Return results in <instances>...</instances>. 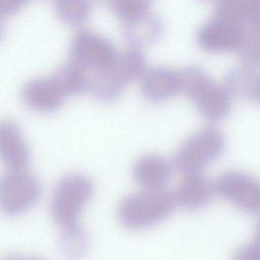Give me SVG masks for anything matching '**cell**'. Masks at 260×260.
Here are the masks:
<instances>
[{"mask_svg":"<svg viewBox=\"0 0 260 260\" xmlns=\"http://www.w3.org/2000/svg\"><path fill=\"white\" fill-rule=\"evenodd\" d=\"M243 39L238 51L249 66H260V22L244 23Z\"/></svg>","mask_w":260,"mask_h":260,"instance_id":"ac0fdd59","label":"cell"},{"mask_svg":"<svg viewBox=\"0 0 260 260\" xmlns=\"http://www.w3.org/2000/svg\"><path fill=\"white\" fill-rule=\"evenodd\" d=\"M123 34L131 45L139 47L156 41L162 32L160 19L149 12L134 19L123 22Z\"/></svg>","mask_w":260,"mask_h":260,"instance_id":"9a60e30c","label":"cell"},{"mask_svg":"<svg viewBox=\"0 0 260 260\" xmlns=\"http://www.w3.org/2000/svg\"><path fill=\"white\" fill-rule=\"evenodd\" d=\"M178 76L180 91L193 102L204 118L218 121L228 115L232 106L229 93L204 70L197 66L189 65L181 69Z\"/></svg>","mask_w":260,"mask_h":260,"instance_id":"7a4b0ae2","label":"cell"},{"mask_svg":"<svg viewBox=\"0 0 260 260\" xmlns=\"http://www.w3.org/2000/svg\"><path fill=\"white\" fill-rule=\"evenodd\" d=\"M66 95L51 75L29 79L21 91L22 99L27 106L43 112L57 109Z\"/></svg>","mask_w":260,"mask_h":260,"instance_id":"30bf717a","label":"cell"},{"mask_svg":"<svg viewBox=\"0 0 260 260\" xmlns=\"http://www.w3.org/2000/svg\"><path fill=\"white\" fill-rule=\"evenodd\" d=\"M88 240L86 232L79 223L62 228L60 239L61 251L70 259H80L88 249Z\"/></svg>","mask_w":260,"mask_h":260,"instance_id":"e0dca14e","label":"cell"},{"mask_svg":"<svg viewBox=\"0 0 260 260\" xmlns=\"http://www.w3.org/2000/svg\"><path fill=\"white\" fill-rule=\"evenodd\" d=\"M0 155L10 170L25 169L29 160V151L20 129L11 121L5 120L0 124Z\"/></svg>","mask_w":260,"mask_h":260,"instance_id":"7c38bea8","label":"cell"},{"mask_svg":"<svg viewBox=\"0 0 260 260\" xmlns=\"http://www.w3.org/2000/svg\"><path fill=\"white\" fill-rule=\"evenodd\" d=\"M140 87L142 94L149 100H167L180 90L178 73L166 67H151L141 75Z\"/></svg>","mask_w":260,"mask_h":260,"instance_id":"8fae6325","label":"cell"},{"mask_svg":"<svg viewBox=\"0 0 260 260\" xmlns=\"http://www.w3.org/2000/svg\"><path fill=\"white\" fill-rule=\"evenodd\" d=\"M54 8L57 15L64 22L78 24L87 18L90 5L87 0H55Z\"/></svg>","mask_w":260,"mask_h":260,"instance_id":"d6986e66","label":"cell"},{"mask_svg":"<svg viewBox=\"0 0 260 260\" xmlns=\"http://www.w3.org/2000/svg\"><path fill=\"white\" fill-rule=\"evenodd\" d=\"M145 58L136 48L117 54L109 64L89 74V90L100 101L105 102L116 100L127 85L141 76L145 70Z\"/></svg>","mask_w":260,"mask_h":260,"instance_id":"6da1fadb","label":"cell"},{"mask_svg":"<svg viewBox=\"0 0 260 260\" xmlns=\"http://www.w3.org/2000/svg\"><path fill=\"white\" fill-rule=\"evenodd\" d=\"M232 260H260V247L254 243L239 248Z\"/></svg>","mask_w":260,"mask_h":260,"instance_id":"7402d4cb","label":"cell"},{"mask_svg":"<svg viewBox=\"0 0 260 260\" xmlns=\"http://www.w3.org/2000/svg\"><path fill=\"white\" fill-rule=\"evenodd\" d=\"M4 260H44L41 258L20 254H12L7 256Z\"/></svg>","mask_w":260,"mask_h":260,"instance_id":"cb8c5ba5","label":"cell"},{"mask_svg":"<svg viewBox=\"0 0 260 260\" xmlns=\"http://www.w3.org/2000/svg\"><path fill=\"white\" fill-rule=\"evenodd\" d=\"M236 88L237 94L260 102V73L243 68L238 75Z\"/></svg>","mask_w":260,"mask_h":260,"instance_id":"ffe728a7","label":"cell"},{"mask_svg":"<svg viewBox=\"0 0 260 260\" xmlns=\"http://www.w3.org/2000/svg\"><path fill=\"white\" fill-rule=\"evenodd\" d=\"M254 243L260 247V221L256 228Z\"/></svg>","mask_w":260,"mask_h":260,"instance_id":"d4e9b609","label":"cell"},{"mask_svg":"<svg viewBox=\"0 0 260 260\" xmlns=\"http://www.w3.org/2000/svg\"><path fill=\"white\" fill-rule=\"evenodd\" d=\"M171 173L170 163L156 155H148L140 158L133 170L135 180L145 190L165 189Z\"/></svg>","mask_w":260,"mask_h":260,"instance_id":"4fadbf2b","label":"cell"},{"mask_svg":"<svg viewBox=\"0 0 260 260\" xmlns=\"http://www.w3.org/2000/svg\"><path fill=\"white\" fill-rule=\"evenodd\" d=\"M50 75L66 94H80L89 90L87 70L72 60L60 65Z\"/></svg>","mask_w":260,"mask_h":260,"instance_id":"2e32d148","label":"cell"},{"mask_svg":"<svg viewBox=\"0 0 260 260\" xmlns=\"http://www.w3.org/2000/svg\"><path fill=\"white\" fill-rule=\"evenodd\" d=\"M69 50L72 61L90 71L109 64L117 54L110 41L88 29H80L74 35Z\"/></svg>","mask_w":260,"mask_h":260,"instance_id":"52a82bcc","label":"cell"},{"mask_svg":"<svg viewBox=\"0 0 260 260\" xmlns=\"http://www.w3.org/2000/svg\"><path fill=\"white\" fill-rule=\"evenodd\" d=\"M215 192L242 211L260 214V180L244 172L223 174L214 183Z\"/></svg>","mask_w":260,"mask_h":260,"instance_id":"ba28073f","label":"cell"},{"mask_svg":"<svg viewBox=\"0 0 260 260\" xmlns=\"http://www.w3.org/2000/svg\"><path fill=\"white\" fill-rule=\"evenodd\" d=\"M214 193V184L201 172H197L184 175L175 196L177 203L194 210L206 205Z\"/></svg>","mask_w":260,"mask_h":260,"instance_id":"5bb4252c","label":"cell"},{"mask_svg":"<svg viewBox=\"0 0 260 260\" xmlns=\"http://www.w3.org/2000/svg\"><path fill=\"white\" fill-rule=\"evenodd\" d=\"M177 204L175 194L165 189L144 190L124 198L119 205L118 215L124 226L140 230L166 219Z\"/></svg>","mask_w":260,"mask_h":260,"instance_id":"3957f363","label":"cell"},{"mask_svg":"<svg viewBox=\"0 0 260 260\" xmlns=\"http://www.w3.org/2000/svg\"><path fill=\"white\" fill-rule=\"evenodd\" d=\"M110 7L123 22L134 19L148 12L150 1L147 0H112Z\"/></svg>","mask_w":260,"mask_h":260,"instance_id":"44dd1931","label":"cell"},{"mask_svg":"<svg viewBox=\"0 0 260 260\" xmlns=\"http://www.w3.org/2000/svg\"><path fill=\"white\" fill-rule=\"evenodd\" d=\"M24 0H0V14L6 15L14 12L23 4Z\"/></svg>","mask_w":260,"mask_h":260,"instance_id":"603a6c76","label":"cell"},{"mask_svg":"<svg viewBox=\"0 0 260 260\" xmlns=\"http://www.w3.org/2000/svg\"><path fill=\"white\" fill-rule=\"evenodd\" d=\"M41 192L39 180L23 169L10 170L0 181V205L8 215L21 214L33 206Z\"/></svg>","mask_w":260,"mask_h":260,"instance_id":"8992f818","label":"cell"},{"mask_svg":"<svg viewBox=\"0 0 260 260\" xmlns=\"http://www.w3.org/2000/svg\"><path fill=\"white\" fill-rule=\"evenodd\" d=\"M243 34L242 25L238 20L214 12L213 18L199 28L197 41L203 49L208 51H238Z\"/></svg>","mask_w":260,"mask_h":260,"instance_id":"9c48e42d","label":"cell"},{"mask_svg":"<svg viewBox=\"0 0 260 260\" xmlns=\"http://www.w3.org/2000/svg\"><path fill=\"white\" fill-rule=\"evenodd\" d=\"M224 146L222 133L214 127H206L188 138L177 151L173 165L184 175L201 172L216 159Z\"/></svg>","mask_w":260,"mask_h":260,"instance_id":"5b68a950","label":"cell"},{"mask_svg":"<svg viewBox=\"0 0 260 260\" xmlns=\"http://www.w3.org/2000/svg\"><path fill=\"white\" fill-rule=\"evenodd\" d=\"M93 193L92 182L86 176L72 173L57 184L51 200V213L62 228L76 224L82 209Z\"/></svg>","mask_w":260,"mask_h":260,"instance_id":"277c9868","label":"cell"}]
</instances>
